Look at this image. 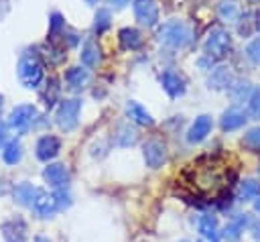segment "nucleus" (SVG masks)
Instances as JSON below:
<instances>
[{
    "instance_id": "31",
    "label": "nucleus",
    "mask_w": 260,
    "mask_h": 242,
    "mask_svg": "<svg viewBox=\"0 0 260 242\" xmlns=\"http://www.w3.org/2000/svg\"><path fill=\"white\" fill-rule=\"evenodd\" d=\"M110 26V12L108 10H98V14H95V33H102V31H106Z\"/></svg>"
},
{
    "instance_id": "4",
    "label": "nucleus",
    "mask_w": 260,
    "mask_h": 242,
    "mask_svg": "<svg viewBox=\"0 0 260 242\" xmlns=\"http://www.w3.org/2000/svg\"><path fill=\"white\" fill-rule=\"evenodd\" d=\"M232 47V37L225 28H213L209 33V37L205 39V51H207V57L211 59H221Z\"/></svg>"
},
{
    "instance_id": "3",
    "label": "nucleus",
    "mask_w": 260,
    "mask_h": 242,
    "mask_svg": "<svg viewBox=\"0 0 260 242\" xmlns=\"http://www.w3.org/2000/svg\"><path fill=\"white\" fill-rule=\"evenodd\" d=\"M18 79L24 87L35 89L39 87V83L43 81V65L35 55H24L18 61Z\"/></svg>"
},
{
    "instance_id": "12",
    "label": "nucleus",
    "mask_w": 260,
    "mask_h": 242,
    "mask_svg": "<svg viewBox=\"0 0 260 242\" xmlns=\"http://www.w3.org/2000/svg\"><path fill=\"white\" fill-rule=\"evenodd\" d=\"M35 150H37V157H39L41 161H51V159H55V157L59 155V150H61V140H59L57 136H51V134L41 136Z\"/></svg>"
},
{
    "instance_id": "24",
    "label": "nucleus",
    "mask_w": 260,
    "mask_h": 242,
    "mask_svg": "<svg viewBox=\"0 0 260 242\" xmlns=\"http://www.w3.org/2000/svg\"><path fill=\"white\" fill-rule=\"evenodd\" d=\"M258 195H260V183H258V181H252V179L242 181V185H240V197H242L244 201L256 199Z\"/></svg>"
},
{
    "instance_id": "32",
    "label": "nucleus",
    "mask_w": 260,
    "mask_h": 242,
    "mask_svg": "<svg viewBox=\"0 0 260 242\" xmlns=\"http://www.w3.org/2000/svg\"><path fill=\"white\" fill-rule=\"evenodd\" d=\"M246 55L250 57V61L260 65V39H254L248 47H246Z\"/></svg>"
},
{
    "instance_id": "10",
    "label": "nucleus",
    "mask_w": 260,
    "mask_h": 242,
    "mask_svg": "<svg viewBox=\"0 0 260 242\" xmlns=\"http://www.w3.org/2000/svg\"><path fill=\"white\" fill-rule=\"evenodd\" d=\"M144 161L150 169H158L162 163H167V146L158 140H148L144 144Z\"/></svg>"
},
{
    "instance_id": "27",
    "label": "nucleus",
    "mask_w": 260,
    "mask_h": 242,
    "mask_svg": "<svg viewBox=\"0 0 260 242\" xmlns=\"http://www.w3.org/2000/svg\"><path fill=\"white\" fill-rule=\"evenodd\" d=\"M219 16L223 20H234L238 16V2L236 0H221L219 2Z\"/></svg>"
},
{
    "instance_id": "21",
    "label": "nucleus",
    "mask_w": 260,
    "mask_h": 242,
    "mask_svg": "<svg viewBox=\"0 0 260 242\" xmlns=\"http://www.w3.org/2000/svg\"><path fill=\"white\" fill-rule=\"evenodd\" d=\"M118 39H120L124 49H138L142 45V37H140V33L136 28H122Z\"/></svg>"
},
{
    "instance_id": "15",
    "label": "nucleus",
    "mask_w": 260,
    "mask_h": 242,
    "mask_svg": "<svg viewBox=\"0 0 260 242\" xmlns=\"http://www.w3.org/2000/svg\"><path fill=\"white\" fill-rule=\"evenodd\" d=\"M87 81H89V73H87V69H83V67H71V69L65 73V83H67V87L73 89V92L83 89V87L87 85Z\"/></svg>"
},
{
    "instance_id": "22",
    "label": "nucleus",
    "mask_w": 260,
    "mask_h": 242,
    "mask_svg": "<svg viewBox=\"0 0 260 242\" xmlns=\"http://www.w3.org/2000/svg\"><path fill=\"white\" fill-rule=\"evenodd\" d=\"M207 83H209V87H213V89L230 87V71H228V67H217V69H213V73L209 75Z\"/></svg>"
},
{
    "instance_id": "18",
    "label": "nucleus",
    "mask_w": 260,
    "mask_h": 242,
    "mask_svg": "<svg viewBox=\"0 0 260 242\" xmlns=\"http://www.w3.org/2000/svg\"><path fill=\"white\" fill-rule=\"evenodd\" d=\"M39 191H41V189H37V187L30 185V183H20V185L14 187V199H16L20 205L32 207V203H35Z\"/></svg>"
},
{
    "instance_id": "9",
    "label": "nucleus",
    "mask_w": 260,
    "mask_h": 242,
    "mask_svg": "<svg viewBox=\"0 0 260 242\" xmlns=\"http://www.w3.org/2000/svg\"><path fill=\"white\" fill-rule=\"evenodd\" d=\"M0 232L6 242H26V224L20 218L6 220L0 226Z\"/></svg>"
},
{
    "instance_id": "25",
    "label": "nucleus",
    "mask_w": 260,
    "mask_h": 242,
    "mask_svg": "<svg viewBox=\"0 0 260 242\" xmlns=\"http://www.w3.org/2000/svg\"><path fill=\"white\" fill-rule=\"evenodd\" d=\"M98 59H100L98 47H95L91 41H87V43L83 45V49H81V61H83L87 67H93V65L98 63Z\"/></svg>"
},
{
    "instance_id": "29",
    "label": "nucleus",
    "mask_w": 260,
    "mask_h": 242,
    "mask_svg": "<svg viewBox=\"0 0 260 242\" xmlns=\"http://www.w3.org/2000/svg\"><path fill=\"white\" fill-rule=\"evenodd\" d=\"M248 116L260 118V87H254L248 98Z\"/></svg>"
},
{
    "instance_id": "1",
    "label": "nucleus",
    "mask_w": 260,
    "mask_h": 242,
    "mask_svg": "<svg viewBox=\"0 0 260 242\" xmlns=\"http://www.w3.org/2000/svg\"><path fill=\"white\" fill-rule=\"evenodd\" d=\"M185 183L199 197H217L228 189L230 167L219 157H205L183 171Z\"/></svg>"
},
{
    "instance_id": "39",
    "label": "nucleus",
    "mask_w": 260,
    "mask_h": 242,
    "mask_svg": "<svg viewBox=\"0 0 260 242\" xmlns=\"http://www.w3.org/2000/svg\"><path fill=\"white\" fill-rule=\"evenodd\" d=\"M258 173H260V169H258Z\"/></svg>"
},
{
    "instance_id": "17",
    "label": "nucleus",
    "mask_w": 260,
    "mask_h": 242,
    "mask_svg": "<svg viewBox=\"0 0 260 242\" xmlns=\"http://www.w3.org/2000/svg\"><path fill=\"white\" fill-rule=\"evenodd\" d=\"M248 222H250L248 214H240V216H236V218L223 228V238H225L228 242H236V240L242 236V232H244V228L248 226Z\"/></svg>"
},
{
    "instance_id": "28",
    "label": "nucleus",
    "mask_w": 260,
    "mask_h": 242,
    "mask_svg": "<svg viewBox=\"0 0 260 242\" xmlns=\"http://www.w3.org/2000/svg\"><path fill=\"white\" fill-rule=\"evenodd\" d=\"M242 144L246 148H250V150H260V126L248 130L244 134V138H242Z\"/></svg>"
},
{
    "instance_id": "34",
    "label": "nucleus",
    "mask_w": 260,
    "mask_h": 242,
    "mask_svg": "<svg viewBox=\"0 0 260 242\" xmlns=\"http://www.w3.org/2000/svg\"><path fill=\"white\" fill-rule=\"evenodd\" d=\"M6 140V124L0 120V144Z\"/></svg>"
},
{
    "instance_id": "7",
    "label": "nucleus",
    "mask_w": 260,
    "mask_h": 242,
    "mask_svg": "<svg viewBox=\"0 0 260 242\" xmlns=\"http://www.w3.org/2000/svg\"><path fill=\"white\" fill-rule=\"evenodd\" d=\"M134 16L140 24L154 26L158 20V6L156 0H134Z\"/></svg>"
},
{
    "instance_id": "8",
    "label": "nucleus",
    "mask_w": 260,
    "mask_h": 242,
    "mask_svg": "<svg viewBox=\"0 0 260 242\" xmlns=\"http://www.w3.org/2000/svg\"><path fill=\"white\" fill-rule=\"evenodd\" d=\"M43 179L49 183V187H53V189H63V187L69 183V171L65 169V165L53 163V165L45 167Z\"/></svg>"
},
{
    "instance_id": "13",
    "label": "nucleus",
    "mask_w": 260,
    "mask_h": 242,
    "mask_svg": "<svg viewBox=\"0 0 260 242\" xmlns=\"http://www.w3.org/2000/svg\"><path fill=\"white\" fill-rule=\"evenodd\" d=\"M160 83H162V89L171 96V98H179L185 94V81L179 73L175 71H165L160 75Z\"/></svg>"
},
{
    "instance_id": "37",
    "label": "nucleus",
    "mask_w": 260,
    "mask_h": 242,
    "mask_svg": "<svg viewBox=\"0 0 260 242\" xmlns=\"http://www.w3.org/2000/svg\"><path fill=\"white\" fill-rule=\"evenodd\" d=\"M35 242H49V240H47L45 236H37V238H35Z\"/></svg>"
},
{
    "instance_id": "20",
    "label": "nucleus",
    "mask_w": 260,
    "mask_h": 242,
    "mask_svg": "<svg viewBox=\"0 0 260 242\" xmlns=\"http://www.w3.org/2000/svg\"><path fill=\"white\" fill-rule=\"evenodd\" d=\"M126 114H128L130 120L136 122V124H142V126H152V124H154L152 116H150L140 104H136V102H128V104H126Z\"/></svg>"
},
{
    "instance_id": "26",
    "label": "nucleus",
    "mask_w": 260,
    "mask_h": 242,
    "mask_svg": "<svg viewBox=\"0 0 260 242\" xmlns=\"http://www.w3.org/2000/svg\"><path fill=\"white\" fill-rule=\"evenodd\" d=\"M252 85L248 83V81H240V83H236V85H232V98L236 100V102H248V98H250V94H252Z\"/></svg>"
},
{
    "instance_id": "30",
    "label": "nucleus",
    "mask_w": 260,
    "mask_h": 242,
    "mask_svg": "<svg viewBox=\"0 0 260 242\" xmlns=\"http://www.w3.org/2000/svg\"><path fill=\"white\" fill-rule=\"evenodd\" d=\"M134 140H136V132H134L130 126H120L118 144H122V146H128V144H134Z\"/></svg>"
},
{
    "instance_id": "6",
    "label": "nucleus",
    "mask_w": 260,
    "mask_h": 242,
    "mask_svg": "<svg viewBox=\"0 0 260 242\" xmlns=\"http://www.w3.org/2000/svg\"><path fill=\"white\" fill-rule=\"evenodd\" d=\"M37 118V108L32 104H20L16 106L8 116V126L16 132H24Z\"/></svg>"
},
{
    "instance_id": "2",
    "label": "nucleus",
    "mask_w": 260,
    "mask_h": 242,
    "mask_svg": "<svg viewBox=\"0 0 260 242\" xmlns=\"http://www.w3.org/2000/svg\"><path fill=\"white\" fill-rule=\"evenodd\" d=\"M156 37L160 43H165L169 47H185L191 39V31L183 20L173 18V20H167L158 26Z\"/></svg>"
},
{
    "instance_id": "23",
    "label": "nucleus",
    "mask_w": 260,
    "mask_h": 242,
    "mask_svg": "<svg viewBox=\"0 0 260 242\" xmlns=\"http://www.w3.org/2000/svg\"><path fill=\"white\" fill-rule=\"evenodd\" d=\"M2 159H4V163H8V165H16V163L22 159V146H20V142H18V140H10V142L4 146V150H2Z\"/></svg>"
},
{
    "instance_id": "36",
    "label": "nucleus",
    "mask_w": 260,
    "mask_h": 242,
    "mask_svg": "<svg viewBox=\"0 0 260 242\" xmlns=\"http://www.w3.org/2000/svg\"><path fill=\"white\" fill-rule=\"evenodd\" d=\"M254 209H256V211L260 214V195H258V197L254 199Z\"/></svg>"
},
{
    "instance_id": "5",
    "label": "nucleus",
    "mask_w": 260,
    "mask_h": 242,
    "mask_svg": "<svg viewBox=\"0 0 260 242\" xmlns=\"http://www.w3.org/2000/svg\"><path fill=\"white\" fill-rule=\"evenodd\" d=\"M79 110H81V100H77V98L63 100L57 108V114H55V120H57L59 128L73 130L77 126V120H79Z\"/></svg>"
},
{
    "instance_id": "11",
    "label": "nucleus",
    "mask_w": 260,
    "mask_h": 242,
    "mask_svg": "<svg viewBox=\"0 0 260 242\" xmlns=\"http://www.w3.org/2000/svg\"><path fill=\"white\" fill-rule=\"evenodd\" d=\"M199 240L197 242H219V228H217V218L215 216H201L199 224Z\"/></svg>"
},
{
    "instance_id": "14",
    "label": "nucleus",
    "mask_w": 260,
    "mask_h": 242,
    "mask_svg": "<svg viewBox=\"0 0 260 242\" xmlns=\"http://www.w3.org/2000/svg\"><path fill=\"white\" fill-rule=\"evenodd\" d=\"M209 130H211V116H199V118H195V122L191 124V128L187 130V140L191 142V144H195V142H201L207 134H209Z\"/></svg>"
},
{
    "instance_id": "38",
    "label": "nucleus",
    "mask_w": 260,
    "mask_h": 242,
    "mask_svg": "<svg viewBox=\"0 0 260 242\" xmlns=\"http://www.w3.org/2000/svg\"><path fill=\"white\" fill-rule=\"evenodd\" d=\"M183 242H187V240H183Z\"/></svg>"
},
{
    "instance_id": "35",
    "label": "nucleus",
    "mask_w": 260,
    "mask_h": 242,
    "mask_svg": "<svg viewBox=\"0 0 260 242\" xmlns=\"http://www.w3.org/2000/svg\"><path fill=\"white\" fill-rule=\"evenodd\" d=\"M252 230H254V232H252V234H254V236H256V238H258V240H260V220H258V222H256V224H254V226H252Z\"/></svg>"
},
{
    "instance_id": "33",
    "label": "nucleus",
    "mask_w": 260,
    "mask_h": 242,
    "mask_svg": "<svg viewBox=\"0 0 260 242\" xmlns=\"http://www.w3.org/2000/svg\"><path fill=\"white\" fill-rule=\"evenodd\" d=\"M108 2H110L114 8H124V6H126L130 0H108Z\"/></svg>"
},
{
    "instance_id": "16",
    "label": "nucleus",
    "mask_w": 260,
    "mask_h": 242,
    "mask_svg": "<svg viewBox=\"0 0 260 242\" xmlns=\"http://www.w3.org/2000/svg\"><path fill=\"white\" fill-rule=\"evenodd\" d=\"M248 120V114L240 108H230L223 112L221 116V128L223 130H238L240 126H244V122Z\"/></svg>"
},
{
    "instance_id": "19",
    "label": "nucleus",
    "mask_w": 260,
    "mask_h": 242,
    "mask_svg": "<svg viewBox=\"0 0 260 242\" xmlns=\"http://www.w3.org/2000/svg\"><path fill=\"white\" fill-rule=\"evenodd\" d=\"M32 209H35L39 216L49 218V216L57 209L55 197H53V195H49V193H45V191H39V195H37V199H35V203H32Z\"/></svg>"
}]
</instances>
